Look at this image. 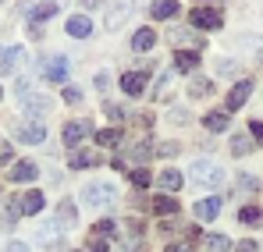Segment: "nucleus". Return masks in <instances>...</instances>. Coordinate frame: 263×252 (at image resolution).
Masks as SVG:
<instances>
[{
  "label": "nucleus",
  "instance_id": "obj_1",
  "mask_svg": "<svg viewBox=\"0 0 263 252\" xmlns=\"http://www.w3.org/2000/svg\"><path fill=\"white\" fill-rule=\"evenodd\" d=\"M114 185H107V181H89L86 188H82V203H86L89 210H107L110 203H114Z\"/></svg>",
  "mask_w": 263,
  "mask_h": 252
},
{
  "label": "nucleus",
  "instance_id": "obj_2",
  "mask_svg": "<svg viewBox=\"0 0 263 252\" xmlns=\"http://www.w3.org/2000/svg\"><path fill=\"white\" fill-rule=\"evenodd\" d=\"M189 178H192L196 185H203V188H217L220 181H224V170H220L214 160H196L192 170H189Z\"/></svg>",
  "mask_w": 263,
  "mask_h": 252
},
{
  "label": "nucleus",
  "instance_id": "obj_3",
  "mask_svg": "<svg viewBox=\"0 0 263 252\" xmlns=\"http://www.w3.org/2000/svg\"><path fill=\"white\" fill-rule=\"evenodd\" d=\"M40 71H43L46 82H68V61L61 53L50 57V61H40Z\"/></svg>",
  "mask_w": 263,
  "mask_h": 252
},
{
  "label": "nucleus",
  "instance_id": "obj_4",
  "mask_svg": "<svg viewBox=\"0 0 263 252\" xmlns=\"http://www.w3.org/2000/svg\"><path fill=\"white\" fill-rule=\"evenodd\" d=\"M132 11H135V0H118V4H110V11H107V29H114V32H118Z\"/></svg>",
  "mask_w": 263,
  "mask_h": 252
},
{
  "label": "nucleus",
  "instance_id": "obj_5",
  "mask_svg": "<svg viewBox=\"0 0 263 252\" xmlns=\"http://www.w3.org/2000/svg\"><path fill=\"white\" fill-rule=\"evenodd\" d=\"M189 25H196V29H220V11H214V7H196L189 14Z\"/></svg>",
  "mask_w": 263,
  "mask_h": 252
},
{
  "label": "nucleus",
  "instance_id": "obj_6",
  "mask_svg": "<svg viewBox=\"0 0 263 252\" xmlns=\"http://www.w3.org/2000/svg\"><path fill=\"white\" fill-rule=\"evenodd\" d=\"M249 96H253V82H249V79L235 82V89L228 92V103H224V107H228V114H231V110H238V107H242V103H246Z\"/></svg>",
  "mask_w": 263,
  "mask_h": 252
},
{
  "label": "nucleus",
  "instance_id": "obj_7",
  "mask_svg": "<svg viewBox=\"0 0 263 252\" xmlns=\"http://www.w3.org/2000/svg\"><path fill=\"white\" fill-rule=\"evenodd\" d=\"M86 135H92V121H71L64 125V146H79Z\"/></svg>",
  "mask_w": 263,
  "mask_h": 252
},
{
  "label": "nucleus",
  "instance_id": "obj_8",
  "mask_svg": "<svg viewBox=\"0 0 263 252\" xmlns=\"http://www.w3.org/2000/svg\"><path fill=\"white\" fill-rule=\"evenodd\" d=\"M50 110H53V100H50V96H40V92H36V96L25 100V114H29V118H46Z\"/></svg>",
  "mask_w": 263,
  "mask_h": 252
},
{
  "label": "nucleus",
  "instance_id": "obj_9",
  "mask_svg": "<svg viewBox=\"0 0 263 252\" xmlns=\"http://www.w3.org/2000/svg\"><path fill=\"white\" fill-rule=\"evenodd\" d=\"M68 36H75V40H86V36H92V18H86V14H75V18H68Z\"/></svg>",
  "mask_w": 263,
  "mask_h": 252
},
{
  "label": "nucleus",
  "instance_id": "obj_10",
  "mask_svg": "<svg viewBox=\"0 0 263 252\" xmlns=\"http://www.w3.org/2000/svg\"><path fill=\"white\" fill-rule=\"evenodd\" d=\"M121 89H125L128 96H142V92H146V75H142V71H128V75L121 79Z\"/></svg>",
  "mask_w": 263,
  "mask_h": 252
},
{
  "label": "nucleus",
  "instance_id": "obj_11",
  "mask_svg": "<svg viewBox=\"0 0 263 252\" xmlns=\"http://www.w3.org/2000/svg\"><path fill=\"white\" fill-rule=\"evenodd\" d=\"M43 139H46L43 125H22L18 128V142H25V146H40Z\"/></svg>",
  "mask_w": 263,
  "mask_h": 252
},
{
  "label": "nucleus",
  "instance_id": "obj_12",
  "mask_svg": "<svg viewBox=\"0 0 263 252\" xmlns=\"http://www.w3.org/2000/svg\"><path fill=\"white\" fill-rule=\"evenodd\" d=\"M22 57H25L22 46H7V50H0V71H14Z\"/></svg>",
  "mask_w": 263,
  "mask_h": 252
},
{
  "label": "nucleus",
  "instance_id": "obj_13",
  "mask_svg": "<svg viewBox=\"0 0 263 252\" xmlns=\"http://www.w3.org/2000/svg\"><path fill=\"white\" fill-rule=\"evenodd\" d=\"M153 43H157V32H153V29H139V32L132 36V50H135V53H146V50H153Z\"/></svg>",
  "mask_w": 263,
  "mask_h": 252
},
{
  "label": "nucleus",
  "instance_id": "obj_14",
  "mask_svg": "<svg viewBox=\"0 0 263 252\" xmlns=\"http://www.w3.org/2000/svg\"><path fill=\"white\" fill-rule=\"evenodd\" d=\"M217 213H220V199H217V196H210V199H199V203H196V217H199V220H214Z\"/></svg>",
  "mask_w": 263,
  "mask_h": 252
},
{
  "label": "nucleus",
  "instance_id": "obj_15",
  "mask_svg": "<svg viewBox=\"0 0 263 252\" xmlns=\"http://www.w3.org/2000/svg\"><path fill=\"white\" fill-rule=\"evenodd\" d=\"M36 174H40V167L32 160H22V164H14V170H11V181H36Z\"/></svg>",
  "mask_w": 263,
  "mask_h": 252
},
{
  "label": "nucleus",
  "instance_id": "obj_16",
  "mask_svg": "<svg viewBox=\"0 0 263 252\" xmlns=\"http://www.w3.org/2000/svg\"><path fill=\"white\" fill-rule=\"evenodd\" d=\"M18 206H22V213H40L46 206V199H43V192H25L18 199Z\"/></svg>",
  "mask_w": 263,
  "mask_h": 252
},
{
  "label": "nucleus",
  "instance_id": "obj_17",
  "mask_svg": "<svg viewBox=\"0 0 263 252\" xmlns=\"http://www.w3.org/2000/svg\"><path fill=\"white\" fill-rule=\"evenodd\" d=\"M181 181H185V178H181L175 167L160 170V188H164V192H178V188H181Z\"/></svg>",
  "mask_w": 263,
  "mask_h": 252
},
{
  "label": "nucleus",
  "instance_id": "obj_18",
  "mask_svg": "<svg viewBox=\"0 0 263 252\" xmlns=\"http://www.w3.org/2000/svg\"><path fill=\"white\" fill-rule=\"evenodd\" d=\"M175 14H178V0H157V4H153V18H157V22L175 18Z\"/></svg>",
  "mask_w": 263,
  "mask_h": 252
},
{
  "label": "nucleus",
  "instance_id": "obj_19",
  "mask_svg": "<svg viewBox=\"0 0 263 252\" xmlns=\"http://www.w3.org/2000/svg\"><path fill=\"white\" fill-rule=\"evenodd\" d=\"M57 7H61L57 0H43V4H36V7H32V22H46L50 14H57Z\"/></svg>",
  "mask_w": 263,
  "mask_h": 252
},
{
  "label": "nucleus",
  "instance_id": "obj_20",
  "mask_svg": "<svg viewBox=\"0 0 263 252\" xmlns=\"http://www.w3.org/2000/svg\"><path fill=\"white\" fill-rule=\"evenodd\" d=\"M153 213H164V217L167 213H178V199L175 196H157L153 199Z\"/></svg>",
  "mask_w": 263,
  "mask_h": 252
},
{
  "label": "nucleus",
  "instance_id": "obj_21",
  "mask_svg": "<svg viewBox=\"0 0 263 252\" xmlns=\"http://www.w3.org/2000/svg\"><path fill=\"white\" fill-rule=\"evenodd\" d=\"M96 160H100V157H96V153H89V149H79V153H71V167H75V170L92 167Z\"/></svg>",
  "mask_w": 263,
  "mask_h": 252
},
{
  "label": "nucleus",
  "instance_id": "obj_22",
  "mask_svg": "<svg viewBox=\"0 0 263 252\" xmlns=\"http://www.w3.org/2000/svg\"><path fill=\"white\" fill-rule=\"evenodd\" d=\"M196 64H199V53H189V50H181V53L175 57V68H178V71H192Z\"/></svg>",
  "mask_w": 263,
  "mask_h": 252
},
{
  "label": "nucleus",
  "instance_id": "obj_23",
  "mask_svg": "<svg viewBox=\"0 0 263 252\" xmlns=\"http://www.w3.org/2000/svg\"><path fill=\"white\" fill-rule=\"evenodd\" d=\"M203 245H206V252H228V249H231V242H228L224 235H206Z\"/></svg>",
  "mask_w": 263,
  "mask_h": 252
},
{
  "label": "nucleus",
  "instance_id": "obj_24",
  "mask_svg": "<svg viewBox=\"0 0 263 252\" xmlns=\"http://www.w3.org/2000/svg\"><path fill=\"white\" fill-rule=\"evenodd\" d=\"M238 220L253 227V224H260V220H263V213H260V206H242V210H238Z\"/></svg>",
  "mask_w": 263,
  "mask_h": 252
},
{
  "label": "nucleus",
  "instance_id": "obj_25",
  "mask_svg": "<svg viewBox=\"0 0 263 252\" xmlns=\"http://www.w3.org/2000/svg\"><path fill=\"white\" fill-rule=\"evenodd\" d=\"M203 125L210 128V131H224V128H228V110H224V114H206Z\"/></svg>",
  "mask_w": 263,
  "mask_h": 252
},
{
  "label": "nucleus",
  "instance_id": "obj_26",
  "mask_svg": "<svg viewBox=\"0 0 263 252\" xmlns=\"http://www.w3.org/2000/svg\"><path fill=\"white\" fill-rule=\"evenodd\" d=\"M61 220H64V227H71V224H75V206H71L68 199L57 206V224H61Z\"/></svg>",
  "mask_w": 263,
  "mask_h": 252
},
{
  "label": "nucleus",
  "instance_id": "obj_27",
  "mask_svg": "<svg viewBox=\"0 0 263 252\" xmlns=\"http://www.w3.org/2000/svg\"><path fill=\"white\" fill-rule=\"evenodd\" d=\"M96 142H100V146H118V142H121V131H118V128H103V131L96 135Z\"/></svg>",
  "mask_w": 263,
  "mask_h": 252
},
{
  "label": "nucleus",
  "instance_id": "obj_28",
  "mask_svg": "<svg viewBox=\"0 0 263 252\" xmlns=\"http://www.w3.org/2000/svg\"><path fill=\"white\" fill-rule=\"evenodd\" d=\"M249 149H253V142H249L246 135H235V142H231V153H235V157H246Z\"/></svg>",
  "mask_w": 263,
  "mask_h": 252
},
{
  "label": "nucleus",
  "instance_id": "obj_29",
  "mask_svg": "<svg viewBox=\"0 0 263 252\" xmlns=\"http://www.w3.org/2000/svg\"><path fill=\"white\" fill-rule=\"evenodd\" d=\"M210 89H214V82H206V79H192V85H189L192 96H206Z\"/></svg>",
  "mask_w": 263,
  "mask_h": 252
},
{
  "label": "nucleus",
  "instance_id": "obj_30",
  "mask_svg": "<svg viewBox=\"0 0 263 252\" xmlns=\"http://www.w3.org/2000/svg\"><path fill=\"white\" fill-rule=\"evenodd\" d=\"M132 185H135V188H146V185H149V170L135 167V170H132Z\"/></svg>",
  "mask_w": 263,
  "mask_h": 252
},
{
  "label": "nucleus",
  "instance_id": "obj_31",
  "mask_svg": "<svg viewBox=\"0 0 263 252\" xmlns=\"http://www.w3.org/2000/svg\"><path fill=\"white\" fill-rule=\"evenodd\" d=\"M114 231H118L114 220H100V224H96V235H100V238H107V235H114Z\"/></svg>",
  "mask_w": 263,
  "mask_h": 252
},
{
  "label": "nucleus",
  "instance_id": "obj_32",
  "mask_svg": "<svg viewBox=\"0 0 263 252\" xmlns=\"http://www.w3.org/2000/svg\"><path fill=\"white\" fill-rule=\"evenodd\" d=\"M89 252H110V245H107V238H100V235H96V238L89 242Z\"/></svg>",
  "mask_w": 263,
  "mask_h": 252
},
{
  "label": "nucleus",
  "instance_id": "obj_33",
  "mask_svg": "<svg viewBox=\"0 0 263 252\" xmlns=\"http://www.w3.org/2000/svg\"><path fill=\"white\" fill-rule=\"evenodd\" d=\"M18 210H22V206H7V213H4V227H14V220H18Z\"/></svg>",
  "mask_w": 263,
  "mask_h": 252
},
{
  "label": "nucleus",
  "instance_id": "obj_34",
  "mask_svg": "<svg viewBox=\"0 0 263 252\" xmlns=\"http://www.w3.org/2000/svg\"><path fill=\"white\" fill-rule=\"evenodd\" d=\"M107 114H110V121H121V118H125V107H118V103H107Z\"/></svg>",
  "mask_w": 263,
  "mask_h": 252
},
{
  "label": "nucleus",
  "instance_id": "obj_35",
  "mask_svg": "<svg viewBox=\"0 0 263 252\" xmlns=\"http://www.w3.org/2000/svg\"><path fill=\"white\" fill-rule=\"evenodd\" d=\"M64 100H68V103H79V100H82V92H79L75 85H68V89H64Z\"/></svg>",
  "mask_w": 263,
  "mask_h": 252
},
{
  "label": "nucleus",
  "instance_id": "obj_36",
  "mask_svg": "<svg viewBox=\"0 0 263 252\" xmlns=\"http://www.w3.org/2000/svg\"><path fill=\"white\" fill-rule=\"evenodd\" d=\"M217 71H220V75H231V71H238V64H235V61H220Z\"/></svg>",
  "mask_w": 263,
  "mask_h": 252
},
{
  "label": "nucleus",
  "instance_id": "obj_37",
  "mask_svg": "<svg viewBox=\"0 0 263 252\" xmlns=\"http://www.w3.org/2000/svg\"><path fill=\"white\" fill-rule=\"evenodd\" d=\"M96 89H100V92H107V89H110V75H107V71H103V75H96Z\"/></svg>",
  "mask_w": 263,
  "mask_h": 252
},
{
  "label": "nucleus",
  "instance_id": "obj_38",
  "mask_svg": "<svg viewBox=\"0 0 263 252\" xmlns=\"http://www.w3.org/2000/svg\"><path fill=\"white\" fill-rule=\"evenodd\" d=\"M132 157H135V160H146V157H149V146H146V142H142V146H135V149H132Z\"/></svg>",
  "mask_w": 263,
  "mask_h": 252
},
{
  "label": "nucleus",
  "instance_id": "obj_39",
  "mask_svg": "<svg viewBox=\"0 0 263 252\" xmlns=\"http://www.w3.org/2000/svg\"><path fill=\"white\" fill-rule=\"evenodd\" d=\"M157 153H160V157H175V153H178V146H175V142H164V146H160Z\"/></svg>",
  "mask_w": 263,
  "mask_h": 252
},
{
  "label": "nucleus",
  "instance_id": "obj_40",
  "mask_svg": "<svg viewBox=\"0 0 263 252\" xmlns=\"http://www.w3.org/2000/svg\"><path fill=\"white\" fill-rule=\"evenodd\" d=\"M238 252H260L256 242H238Z\"/></svg>",
  "mask_w": 263,
  "mask_h": 252
},
{
  "label": "nucleus",
  "instance_id": "obj_41",
  "mask_svg": "<svg viewBox=\"0 0 263 252\" xmlns=\"http://www.w3.org/2000/svg\"><path fill=\"white\" fill-rule=\"evenodd\" d=\"M4 252H29V245H25V242H11Z\"/></svg>",
  "mask_w": 263,
  "mask_h": 252
},
{
  "label": "nucleus",
  "instance_id": "obj_42",
  "mask_svg": "<svg viewBox=\"0 0 263 252\" xmlns=\"http://www.w3.org/2000/svg\"><path fill=\"white\" fill-rule=\"evenodd\" d=\"M249 131H253V135L263 142V121H253V125H249Z\"/></svg>",
  "mask_w": 263,
  "mask_h": 252
},
{
  "label": "nucleus",
  "instance_id": "obj_43",
  "mask_svg": "<svg viewBox=\"0 0 263 252\" xmlns=\"http://www.w3.org/2000/svg\"><path fill=\"white\" fill-rule=\"evenodd\" d=\"M167 252H192V245H185V242H178V245H171Z\"/></svg>",
  "mask_w": 263,
  "mask_h": 252
},
{
  "label": "nucleus",
  "instance_id": "obj_44",
  "mask_svg": "<svg viewBox=\"0 0 263 252\" xmlns=\"http://www.w3.org/2000/svg\"><path fill=\"white\" fill-rule=\"evenodd\" d=\"M96 4H100V0H82V7H86V11H92Z\"/></svg>",
  "mask_w": 263,
  "mask_h": 252
},
{
  "label": "nucleus",
  "instance_id": "obj_45",
  "mask_svg": "<svg viewBox=\"0 0 263 252\" xmlns=\"http://www.w3.org/2000/svg\"><path fill=\"white\" fill-rule=\"evenodd\" d=\"M0 96H4V85H0Z\"/></svg>",
  "mask_w": 263,
  "mask_h": 252
},
{
  "label": "nucleus",
  "instance_id": "obj_46",
  "mask_svg": "<svg viewBox=\"0 0 263 252\" xmlns=\"http://www.w3.org/2000/svg\"><path fill=\"white\" fill-rule=\"evenodd\" d=\"M57 4H64V0H57Z\"/></svg>",
  "mask_w": 263,
  "mask_h": 252
}]
</instances>
